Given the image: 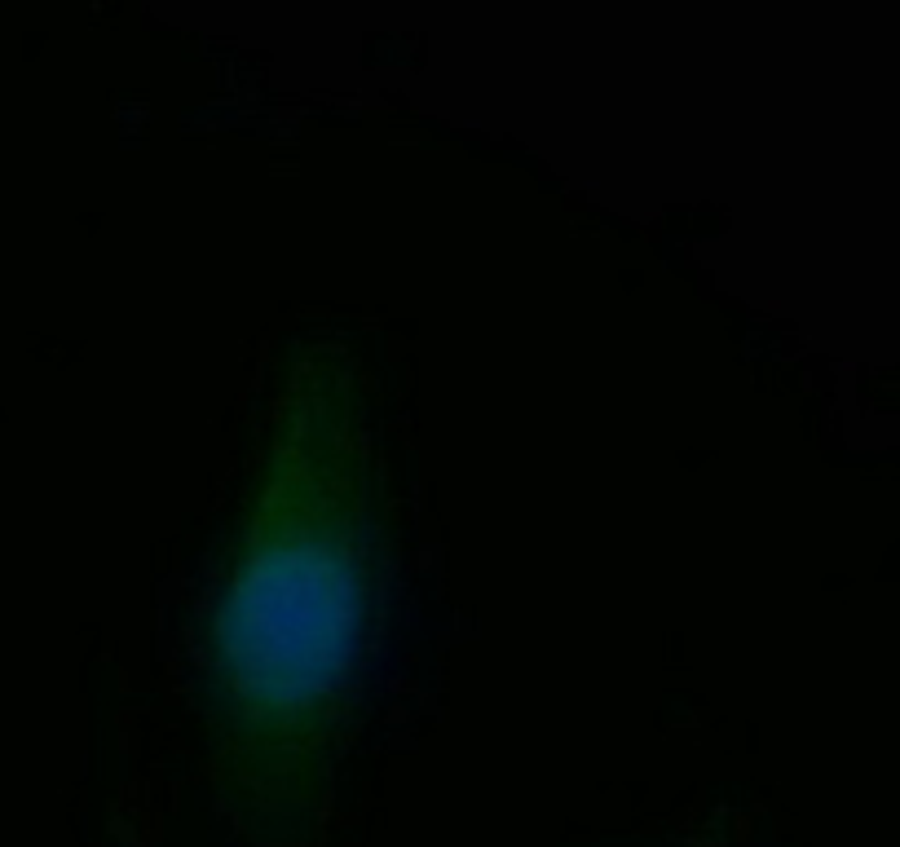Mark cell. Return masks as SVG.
I'll list each match as a JSON object with an SVG mask.
<instances>
[{
  "mask_svg": "<svg viewBox=\"0 0 900 847\" xmlns=\"http://www.w3.org/2000/svg\"><path fill=\"white\" fill-rule=\"evenodd\" d=\"M362 380L340 345L287 371L234 556L203 623L221 812L248 847H318L380 623Z\"/></svg>",
  "mask_w": 900,
  "mask_h": 847,
  "instance_id": "obj_1",
  "label": "cell"
}]
</instances>
